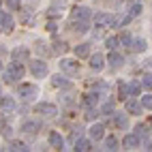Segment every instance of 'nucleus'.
<instances>
[{
  "mask_svg": "<svg viewBox=\"0 0 152 152\" xmlns=\"http://www.w3.org/2000/svg\"><path fill=\"white\" fill-rule=\"evenodd\" d=\"M24 64L22 62H15V60H13V62L11 64H9V69L4 71V79H7V82H15V79H22L24 77Z\"/></svg>",
  "mask_w": 152,
  "mask_h": 152,
  "instance_id": "f257e3e1",
  "label": "nucleus"
},
{
  "mask_svg": "<svg viewBox=\"0 0 152 152\" xmlns=\"http://www.w3.org/2000/svg\"><path fill=\"white\" fill-rule=\"evenodd\" d=\"M37 114H41V116H45V118H54V116L58 114V107H56L54 103H39V105H37Z\"/></svg>",
  "mask_w": 152,
  "mask_h": 152,
  "instance_id": "f03ea898",
  "label": "nucleus"
},
{
  "mask_svg": "<svg viewBox=\"0 0 152 152\" xmlns=\"http://www.w3.org/2000/svg\"><path fill=\"white\" fill-rule=\"evenodd\" d=\"M60 69H62L64 73L73 75V73H77V71H79V62H77V60H73V58H62V60H60Z\"/></svg>",
  "mask_w": 152,
  "mask_h": 152,
  "instance_id": "7ed1b4c3",
  "label": "nucleus"
},
{
  "mask_svg": "<svg viewBox=\"0 0 152 152\" xmlns=\"http://www.w3.org/2000/svg\"><path fill=\"white\" fill-rule=\"evenodd\" d=\"M30 71H32L34 77H45L47 75V64L43 60H32V62H30Z\"/></svg>",
  "mask_w": 152,
  "mask_h": 152,
  "instance_id": "20e7f679",
  "label": "nucleus"
},
{
  "mask_svg": "<svg viewBox=\"0 0 152 152\" xmlns=\"http://www.w3.org/2000/svg\"><path fill=\"white\" fill-rule=\"evenodd\" d=\"M13 28H15V19L11 17V13H0V30L13 32Z\"/></svg>",
  "mask_w": 152,
  "mask_h": 152,
  "instance_id": "39448f33",
  "label": "nucleus"
},
{
  "mask_svg": "<svg viewBox=\"0 0 152 152\" xmlns=\"http://www.w3.org/2000/svg\"><path fill=\"white\" fill-rule=\"evenodd\" d=\"M37 94H39V88H37V86H30V84L19 86V96H22L24 101H32Z\"/></svg>",
  "mask_w": 152,
  "mask_h": 152,
  "instance_id": "423d86ee",
  "label": "nucleus"
},
{
  "mask_svg": "<svg viewBox=\"0 0 152 152\" xmlns=\"http://www.w3.org/2000/svg\"><path fill=\"white\" fill-rule=\"evenodd\" d=\"M107 62H109V66H111V69H120V66L124 64V56H122V54H118L116 49H109Z\"/></svg>",
  "mask_w": 152,
  "mask_h": 152,
  "instance_id": "0eeeda50",
  "label": "nucleus"
},
{
  "mask_svg": "<svg viewBox=\"0 0 152 152\" xmlns=\"http://www.w3.org/2000/svg\"><path fill=\"white\" fill-rule=\"evenodd\" d=\"M111 22H114V17L109 13H96L94 15V26L96 28H107V26H111Z\"/></svg>",
  "mask_w": 152,
  "mask_h": 152,
  "instance_id": "6e6552de",
  "label": "nucleus"
},
{
  "mask_svg": "<svg viewBox=\"0 0 152 152\" xmlns=\"http://www.w3.org/2000/svg\"><path fill=\"white\" fill-rule=\"evenodd\" d=\"M71 17H73V19H84V22H88L92 15H90V9H86V7H75L73 11H71Z\"/></svg>",
  "mask_w": 152,
  "mask_h": 152,
  "instance_id": "1a4fd4ad",
  "label": "nucleus"
},
{
  "mask_svg": "<svg viewBox=\"0 0 152 152\" xmlns=\"http://www.w3.org/2000/svg\"><path fill=\"white\" fill-rule=\"evenodd\" d=\"M28 56H30V52H28L26 47H15L13 52H11V58L15 60V62H26Z\"/></svg>",
  "mask_w": 152,
  "mask_h": 152,
  "instance_id": "9d476101",
  "label": "nucleus"
},
{
  "mask_svg": "<svg viewBox=\"0 0 152 152\" xmlns=\"http://www.w3.org/2000/svg\"><path fill=\"white\" fill-rule=\"evenodd\" d=\"M124 148L126 150H135V148H139V135L137 133H129L126 137H124Z\"/></svg>",
  "mask_w": 152,
  "mask_h": 152,
  "instance_id": "9b49d317",
  "label": "nucleus"
},
{
  "mask_svg": "<svg viewBox=\"0 0 152 152\" xmlns=\"http://www.w3.org/2000/svg\"><path fill=\"white\" fill-rule=\"evenodd\" d=\"M49 146H52V148H56V150H62V146H64V139H62V135H60V133H56V131H52V133H49Z\"/></svg>",
  "mask_w": 152,
  "mask_h": 152,
  "instance_id": "f8f14e48",
  "label": "nucleus"
},
{
  "mask_svg": "<svg viewBox=\"0 0 152 152\" xmlns=\"http://www.w3.org/2000/svg\"><path fill=\"white\" fill-rule=\"evenodd\" d=\"M90 66H92L94 71H101L105 66V56L103 54H94L92 58H90Z\"/></svg>",
  "mask_w": 152,
  "mask_h": 152,
  "instance_id": "ddd939ff",
  "label": "nucleus"
},
{
  "mask_svg": "<svg viewBox=\"0 0 152 152\" xmlns=\"http://www.w3.org/2000/svg\"><path fill=\"white\" fill-rule=\"evenodd\" d=\"M103 135H105V126H103V124H99V122H96V124L90 126V137H92L94 141H96V139H101Z\"/></svg>",
  "mask_w": 152,
  "mask_h": 152,
  "instance_id": "4468645a",
  "label": "nucleus"
},
{
  "mask_svg": "<svg viewBox=\"0 0 152 152\" xmlns=\"http://www.w3.org/2000/svg\"><path fill=\"white\" fill-rule=\"evenodd\" d=\"M0 107H2L4 114H11V111L15 109V101L11 96H2V101H0Z\"/></svg>",
  "mask_w": 152,
  "mask_h": 152,
  "instance_id": "2eb2a0df",
  "label": "nucleus"
},
{
  "mask_svg": "<svg viewBox=\"0 0 152 152\" xmlns=\"http://www.w3.org/2000/svg\"><path fill=\"white\" fill-rule=\"evenodd\" d=\"M52 86H54V88H69L71 82H69L64 75H54V77H52Z\"/></svg>",
  "mask_w": 152,
  "mask_h": 152,
  "instance_id": "dca6fc26",
  "label": "nucleus"
},
{
  "mask_svg": "<svg viewBox=\"0 0 152 152\" xmlns=\"http://www.w3.org/2000/svg\"><path fill=\"white\" fill-rule=\"evenodd\" d=\"M114 124L118 129H126L129 126V114H114Z\"/></svg>",
  "mask_w": 152,
  "mask_h": 152,
  "instance_id": "f3484780",
  "label": "nucleus"
},
{
  "mask_svg": "<svg viewBox=\"0 0 152 152\" xmlns=\"http://www.w3.org/2000/svg\"><path fill=\"white\" fill-rule=\"evenodd\" d=\"M141 109H144V107H141L137 101H133V99H129V101H126V114L137 116V114H141Z\"/></svg>",
  "mask_w": 152,
  "mask_h": 152,
  "instance_id": "a211bd4d",
  "label": "nucleus"
},
{
  "mask_svg": "<svg viewBox=\"0 0 152 152\" xmlns=\"http://www.w3.org/2000/svg\"><path fill=\"white\" fill-rule=\"evenodd\" d=\"M75 150L77 152H88V150H92V144H90L88 139H75Z\"/></svg>",
  "mask_w": 152,
  "mask_h": 152,
  "instance_id": "6ab92c4d",
  "label": "nucleus"
},
{
  "mask_svg": "<svg viewBox=\"0 0 152 152\" xmlns=\"http://www.w3.org/2000/svg\"><path fill=\"white\" fill-rule=\"evenodd\" d=\"M96 103H99V94H96V92L84 94V105H86V107H96Z\"/></svg>",
  "mask_w": 152,
  "mask_h": 152,
  "instance_id": "aec40b11",
  "label": "nucleus"
},
{
  "mask_svg": "<svg viewBox=\"0 0 152 152\" xmlns=\"http://www.w3.org/2000/svg\"><path fill=\"white\" fill-rule=\"evenodd\" d=\"M71 30H75V32H86L88 22H84V19H73V22H71Z\"/></svg>",
  "mask_w": 152,
  "mask_h": 152,
  "instance_id": "412c9836",
  "label": "nucleus"
},
{
  "mask_svg": "<svg viewBox=\"0 0 152 152\" xmlns=\"http://www.w3.org/2000/svg\"><path fill=\"white\" fill-rule=\"evenodd\" d=\"M75 56H77V58H88V56H90V45H88V43L77 45V47H75Z\"/></svg>",
  "mask_w": 152,
  "mask_h": 152,
  "instance_id": "4be33fe9",
  "label": "nucleus"
},
{
  "mask_svg": "<svg viewBox=\"0 0 152 152\" xmlns=\"http://www.w3.org/2000/svg\"><path fill=\"white\" fill-rule=\"evenodd\" d=\"M126 90H129V96H139L141 84H139V82H129V84H126Z\"/></svg>",
  "mask_w": 152,
  "mask_h": 152,
  "instance_id": "5701e85b",
  "label": "nucleus"
},
{
  "mask_svg": "<svg viewBox=\"0 0 152 152\" xmlns=\"http://www.w3.org/2000/svg\"><path fill=\"white\" fill-rule=\"evenodd\" d=\"M7 150H13V152H24V150H28V146L26 144H22V141H9V148Z\"/></svg>",
  "mask_w": 152,
  "mask_h": 152,
  "instance_id": "b1692460",
  "label": "nucleus"
},
{
  "mask_svg": "<svg viewBox=\"0 0 152 152\" xmlns=\"http://www.w3.org/2000/svg\"><path fill=\"white\" fill-rule=\"evenodd\" d=\"M22 131H24V133H28V135H34L37 131H39V124H37V122H24Z\"/></svg>",
  "mask_w": 152,
  "mask_h": 152,
  "instance_id": "393cba45",
  "label": "nucleus"
},
{
  "mask_svg": "<svg viewBox=\"0 0 152 152\" xmlns=\"http://www.w3.org/2000/svg\"><path fill=\"white\" fill-rule=\"evenodd\" d=\"M52 52H54V54H62V52H66V43L56 41V43H54V47H52Z\"/></svg>",
  "mask_w": 152,
  "mask_h": 152,
  "instance_id": "a878e982",
  "label": "nucleus"
},
{
  "mask_svg": "<svg viewBox=\"0 0 152 152\" xmlns=\"http://www.w3.org/2000/svg\"><path fill=\"white\" fill-rule=\"evenodd\" d=\"M131 19H133L131 15H122V17H116L111 24H116V26H124V24H129V22H131Z\"/></svg>",
  "mask_w": 152,
  "mask_h": 152,
  "instance_id": "bb28decb",
  "label": "nucleus"
},
{
  "mask_svg": "<svg viewBox=\"0 0 152 152\" xmlns=\"http://www.w3.org/2000/svg\"><path fill=\"white\" fill-rule=\"evenodd\" d=\"M118 96H120V99H126V96H129V90H126V84H124V82L118 84Z\"/></svg>",
  "mask_w": 152,
  "mask_h": 152,
  "instance_id": "cd10ccee",
  "label": "nucleus"
},
{
  "mask_svg": "<svg viewBox=\"0 0 152 152\" xmlns=\"http://www.w3.org/2000/svg\"><path fill=\"white\" fill-rule=\"evenodd\" d=\"M141 107H144V109H150V111H152V94H146L144 99H141Z\"/></svg>",
  "mask_w": 152,
  "mask_h": 152,
  "instance_id": "c85d7f7f",
  "label": "nucleus"
},
{
  "mask_svg": "<svg viewBox=\"0 0 152 152\" xmlns=\"http://www.w3.org/2000/svg\"><path fill=\"white\" fill-rule=\"evenodd\" d=\"M118 41H120V43H122V45H126V47H129L131 43H133V39H131V34H126V32H122V34H120V37H118Z\"/></svg>",
  "mask_w": 152,
  "mask_h": 152,
  "instance_id": "c756f323",
  "label": "nucleus"
},
{
  "mask_svg": "<svg viewBox=\"0 0 152 152\" xmlns=\"http://www.w3.org/2000/svg\"><path fill=\"white\" fill-rule=\"evenodd\" d=\"M133 49H135V52H144V49H146V41H144V39L133 41Z\"/></svg>",
  "mask_w": 152,
  "mask_h": 152,
  "instance_id": "7c9ffc66",
  "label": "nucleus"
},
{
  "mask_svg": "<svg viewBox=\"0 0 152 152\" xmlns=\"http://www.w3.org/2000/svg\"><path fill=\"white\" fill-rule=\"evenodd\" d=\"M7 7H9V11H19L22 2H19V0H7Z\"/></svg>",
  "mask_w": 152,
  "mask_h": 152,
  "instance_id": "2f4dec72",
  "label": "nucleus"
},
{
  "mask_svg": "<svg viewBox=\"0 0 152 152\" xmlns=\"http://www.w3.org/2000/svg\"><path fill=\"white\" fill-rule=\"evenodd\" d=\"M99 116V111H96V107H88V111H86V120H90V122H92V120Z\"/></svg>",
  "mask_w": 152,
  "mask_h": 152,
  "instance_id": "473e14b6",
  "label": "nucleus"
},
{
  "mask_svg": "<svg viewBox=\"0 0 152 152\" xmlns=\"http://www.w3.org/2000/svg\"><path fill=\"white\" fill-rule=\"evenodd\" d=\"M105 148H107V150H118V141H116V137H109V139L105 141Z\"/></svg>",
  "mask_w": 152,
  "mask_h": 152,
  "instance_id": "72a5a7b5",
  "label": "nucleus"
},
{
  "mask_svg": "<svg viewBox=\"0 0 152 152\" xmlns=\"http://www.w3.org/2000/svg\"><path fill=\"white\" fill-rule=\"evenodd\" d=\"M105 45H107L109 49H116V47H118V37H109L107 41H105Z\"/></svg>",
  "mask_w": 152,
  "mask_h": 152,
  "instance_id": "f704fd0d",
  "label": "nucleus"
},
{
  "mask_svg": "<svg viewBox=\"0 0 152 152\" xmlns=\"http://www.w3.org/2000/svg\"><path fill=\"white\" fill-rule=\"evenodd\" d=\"M139 13H141V4H133V7H131V13H129V15H131V17H137Z\"/></svg>",
  "mask_w": 152,
  "mask_h": 152,
  "instance_id": "c9c22d12",
  "label": "nucleus"
},
{
  "mask_svg": "<svg viewBox=\"0 0 152 152\" xmlns=\"http://www.w3.org/2000/svg\"><path fill=\"white\" fill-rule=\"evenodd\" d=\"M101 111H103V114H107V116H109V114H114V103H105Z\"/></svg>",
  "mask_w": 152,
  "mask_h": 152,
  "instance_id": "e433bc0d",
  "label": "nucleus"
},
{
  "mask_svg": "<svg viewBox=\"0 0 152 152\" xmlns=\"http://www.w3.org/2000/svg\"><path fill=\"white\" fill-rule=\"evenodd\" d=\"M141 86H146L148 90H152V75H146L144 82H141Z\"/></svg>",
  "mask_w": 152,
  "mask_h": 152,
  "instance_id": "4c0bfd02",
  "label": "nucleus"
},
{
  "mask_svg": "<svg viewBox=\"0 0 152 152\" xmlns=\"http://www.w3.org/2000/svg\"><path fill=\"white\" fill-rule=\"evenodd\" d=\"M22 22H24V24H26V22L30 24V22H32V15H30V13H22Z\"/></svg>",
  "mask_w": 152,
  "mask_h": 152,
  "instance_id": "58836bf2",
  "label": "nucleus"
},
{
  "mask_svg": "<svg viewBox=\"0 0 152 152\" xmlns=\"http://www.w3.org/2000/svg\"><path fill=\"white\" fill-rule=\"evenodd\" d=\"M137 135H146L148 137V129L146 126H137Z\"/></svg>",
  "mask_w": 152,
  "mask_h": 152,
  "instance_id": "ea45409f",
  "label": "nucleus"
},
{
  "mask_svg": "<svg viewBox=\"0 0 152 152\" xmlns=\"http://www.w3.org/2000/svg\"><path fill=\"white\" fill-rule=\"evenodd\" d=\"M2 135H4V137H11V126H4V129H2Z\"/></svg>",
  "mask_w": 152,
  "mask_h": 152,
  "instance_id": "a19ab883",
  "label": "nucleus"
},
{
  "mask_svg": "<svg viewBox=\"0 0 152 152\" xmlns=\"http://www.w3.org/2000/svg\"><path fill=\"white\" fill-rule=\"evenodd\" d=\"M37 52H39V54H45V47H43V43H39V45H37Z\"/></svg>",
  "mask_w": 152,
  "mask_h": 152,
  "instance_id": "79ce46f5",
  "label": "nucleus"
},
{
  "mask_svg": "<svg viewBox=\"0 0 152 152\" xmlns=\"http://www.w3.org/2000/svg\"><path fill=\"white\" fill-rule=\"evenodd\" d=\"M47 30H49V32H56V24L52 22V24H49V26H47Z\"/></svg>",
  "mask_w": 152,
  "mask_h": 152,
  "instance_id": "37998d69",
  "label": "nucleus"
},
{
  "mask_svg": "<svg viewBox=\"0 0 152 152\" xmlns=\"http://www.w3.org/2000/svg\"><path fill=\"white\" fill-rule=\"evenodd\" d=\"M0 69H2V62H0Z\"/></svg>",
  "mask_w": 152,
  "mask_h": 152,
  "instance_id": "c03bdc74",
  "label": "nucleus"
},
{
  "mask_svg": "<svg viewBox=\"0 0 152 152\" xmlns=\"http://www.w3.org/2000/svg\"><path fill=\"white\" fill-rule=\"evenodd\" d=\"M0 2H2V0H0Z\"/></svg>",
  "mask_w": 152,
  "mask_h": 152,
  "instance_id": "a18cd8bd",
  "label": "nucleus"
}]
</instances>
